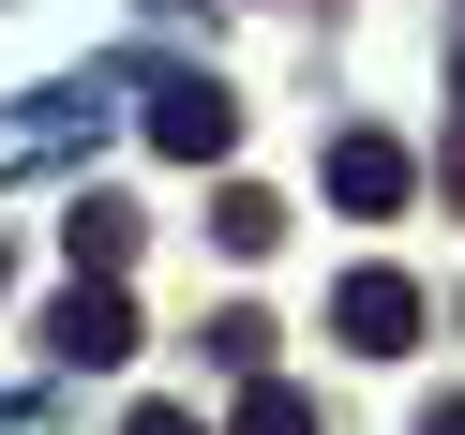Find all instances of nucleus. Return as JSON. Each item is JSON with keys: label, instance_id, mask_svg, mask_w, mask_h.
Returning a JSON list of instances; mask_svg holds the SVG:
<instances>
[{"label": "nucleus", "instance_id": "obj_1", "mask_svg": "<svg viewBox=\"0 0 465 435\" xmlns=\"http://www.w3.org/2000/svg\"><path fill=\"white\" fill-rule=\"evenodd\" d=\"M225 135H241V91L225 75H151V151L165 165H225Z\"/></svg>", "mask_w": 465, "mask_h": 435}, {"label": "nucleus", "instance_id": "obj_2", "mask_svg": "<svg viewBox=\"0 0 465 435\" xmlns=\"http://www.w3.org/2000/svg\"><path fill=\"white\" fill-rule=\"evenodd\" d=\"M331 331L361 345V361H405V345H420V285H405V271H345Z\"/></svg>", "mask_w": 465, "mask_h": 435}, {"label": "nucleus", "instance_id": "obj_3", "mask_svg": "<svg viewBox=\"0 0 465 435\" xmlns=\"http://www.w3.org/2000/svg\"><path fill=\"white\" fill-rule=\"evenodd\" d=\"M45 345H61L75 375H105V361H135V301H121V285H61V315H45Z\"/></svg>", "mask_w": 465, "mask_h": 435}, {"label": "nucleus", "instance_id": "obj_4", "mask_svg": "<svg viewBox=\"0 0 465 435\" xmlns=\"http://www.w3.org/2000/svg\"><path fill=\"white\" fill-rule=\"evenodd\" d=\"M405 135H331V211H405Z\"/></svg>", "mask_w": 465, "mask_h": 435}, {"label": "nucleus", "instance_id": "obj_5", "mask_svg": "<svg viewBox=\"0 0 465 435\" xmlns=\"http://www.w3.org/2000/svg\"><path fill=\"white\" fill-rule=\"evenodd\" d=\"M61 255H75V285H121V255H135V211H121V195H75V211H61Z\"/></svg>", "mask_w": 465, "mask_h": 435}, {"label": "nucleus", "instance_id": "obj_6", "mask_svg": "<svg viewBox=\"0 0 465 435\" xmlns=\"http://www.w3.org/2000/svg\"><path fill=\"white\" fill-rule=\"evenodd\" d=\"M211 241H225V255H271V241H285V195H271V181H225V195H211Z\"/></svg>", "mask_w": 465, "mask_h": 435}, {"label": "nucleus", "instance_id": "obj_7", "mask_svg": "<svg viewBox=\"0 0 465 435\" xmlns=\"http://www.w3.org/2000/svg\"><path fill=\"white\" fill-rule=\"evenodd\" d=\"M211 361L255 391V375H271V315H255V301H225V315H211Z\"/></svg>", "mask_w": 465, "mask_h": 435}, {"label": "nucleus", "instance_id": "obj_8", "mask_svg": "<svg viewBox=\"0 0 465 435\" xmlns=\"http://www.w3.org/2000/svg\"><path fill=\"white\" fill-rule=\"evenodd\" d=\"M225 435H315V405L285 391V375H255V391H241V420H225Z\"/></svg>", "mask_w": 465, "mask_h": 435}, {"label": "nucleus", "instance_id": "obj_9", "mask_svg": "<svg viewBox=\"0 0 465 435\" xmlns=\"http://www.w3.org/2000/svg\"><path fill=\"white\" fill-rule=\"evenodd\" d=\"M121 435H195V420H181V405H135V420H121Z\"/></svg>", "mask_w": 465, "mask_h": 435}, {"label": "nucleus", "instance_id": "obj_10", "mask_svg": "<svg viewBox=\"0 0 465 435\" xmlns=\"http://www.w3.org/2000/svg\"><path fill=\"white\" fill-rule=\"evenodd\" d=\"M420 435H465V391H450V405H420Z\"/></svg>", "mask_w": 465, "mask_h": 435}, {"label": "nucleus", "instance_id": "obj_11", "mask_svg": "<svg viewBox=\"0 0 465 435\" xmlns=\"http://www.w3.org/2000/svg\"><path fill=\"white\" fill-rule=\"evenodd\" d=\"M450 211H465V121H450Z\"/></svg>", "mask_w": 465, "mask_h": 435}]
</instances>
